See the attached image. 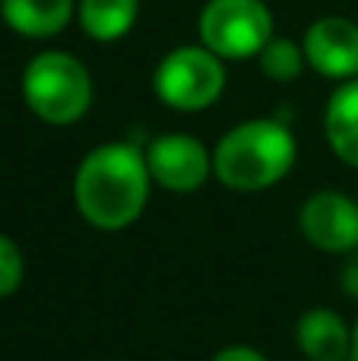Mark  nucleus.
I'll return each mask as SVG.
<instances>
[{"label": "nucleus", "instance_id": "nucleus-8", "mask_svg": "<svg viewBox=\"0 0 358 361\" xmlns=\"http://www.w3.org/2000/svg\"><path fill=\"white\" fill-rule=\"evenodd\" d=\"M302 231L314 247L330 254L358 250V203L346 193L321 190L302 206Z\"/></svg>", "mask_w": 358, "mask_h": 361}, {"label": "nucleus", "instance_id": "nucleus-13", "mask_svg": "<svg viewBox=\"0 0 358 361\" xmlns=\"http://www.w3.org/2000/svg\"><path fill=\"white\" fill-rule=\"evenodd\" d=\"M257 63L260 70H264L266 80L273 82H292L302 76L304 70V48L298 42H292V38H283V35H273L270 42H266V48L257 54Z\"/></svg>", "mask_w": 358, "mask_h": 361}, {"label": "nucleus", "instance_id": "nucleus-14", "mask_svg": "<svg viewBox=\"0 0 358 361\" xmlns=\"http://www.w3.org/2000/svg\"><path fill=\"white\" fill-rule=\"evenodd\" d=\"M25 263H23V250L13 244V238L0 235V298L13 295L23 282Z\"/></svg>", "mask_w": 358, "mask_h": 361}, {"label": "nucleus", "instance_id": "nucleus-10", "mask_svg": "<svg viewBox=\"0 0 358 361\" xmlns=\"http://www.w3.org/2000/svg\"><path fill=\"white\" fill-rule=\"evenodd\" d=\"M298 349L311 361H346L352 352V333L340 314L314 307L298 320Z\"/></svg>", "mask_w": 358, "mask_h": 361}, {"label": "nucleus", "instance_id": "nucleus-1", "mask_svg": "<svg viewBox=\"0 0 358 361\" xmlns=\"http://www.w3.org/2000/svg\"><path fill=\"white\" fill-rule=\"evenodd\" d=\"M146 152L133 143L95 146L73 178V200L82 219L95 228L118 231L137 222L149 200Z\"/></svg>", "mask_w": 358, "mask_h": 361}, {"label": "nucleus", "instance_id": "nucleus-6", "mask_svg": "<svg viewBox=\"0 0 358 361\" xmlns=\"http://www.w3.org/2000/svg\"><path fill=\"white\" fill-rule=\"evenodd\" d=\"M146 165L159 187L194 193L213 175V152L190 133H162L146 146Z\"/></svg>", "mask_w": 358, "mask_h": 361}, {"label": "nucleus", "instance_id": "nucleus-16", "mask_svg": "<svg viewBox=\"0 0 358 361\" xmlns=\"http://www.w3.org/2000/svg\"><path fill=\"white\" fill-rule=\"evenodd\" d=\"M213 361H266V358L260 352L247 349V345H232V349H222Z\"/></svg>", "mask_w": 358, "mask_h": 361}, {"label": "nucleus", "instance_id": "nucleus-17", "mask_svg": "<svg viewBox=\"0 0 358 361\" xmlns=\"http://www.w3.org/2000/svg\"><path fill=\"white\" fill-rule=\"evenodd\" d=\"M349 361H358V324H355V333H352V352H349Z\"/></svg>", "mask_w": 358, "mask_h": 361}, {"label": "nucleus", "instance_id": "nucleus-9", "mask_svg": "<svg viewBox=\"0 0 358 361\" xmlns=\"http://www.w3.org/2000/svg\"><path fill=\"white\" fill-rule=\"evenodd\" d=\"M76 0H0V19L23 38H54L73 23Z\"/></svg>", "mask_w": 358, "mask_h": 361}, {"label": "nucleus", "instance_id": "nucleus-3", "mask_svg": "<svg viewBox=\"0 0 358 361\" xmlns=\"http://www.w3.org/2000/svg\"><path fill=\"white\" fill-rule=\"evenodd\" d=\"M23 102L44 124L70 127L92 105V76L67 51H38L23 70Z\"/></svg>", "mask_w": 358, "mask_h": 361}, {"label": "nucleus", "instance_id": "nucleus-12", "mask_svg": "<svg viewBox=\"0 0 358 361\" xmlns=\"http://www.w3.org/2000/svg\"><path fill=\"white\" fill-rule=\"evenodd\" d=\"M140 0H76V23L92 42H118L137 25Z\"/></svg>", "mask_w": 358, "mask_h": 361}, {"label": "nucleus", "instance_id": "nucleus-2", "mask_svg": "<svg viewBox=\"0 0 358 361\" xmlns=\"http://www.w3.org/2000/svg\"><path fill=\"white\" fill-rule=\"evenodd\" d=\"M295 137L283 121H241L213 149V175L241 193L266 190L295 165Z\"/></svg>", "mask_w": 358, "mask_h": 361}, {"label": "nucleus", "instance_id": "nucleus-7", "mask_svg": "<svg viewBox=\"0 0 358 361\" xmlns=\"http://www.w3.org/2000/svg\"><path fill=\"white\" fill-rule=\"evenodd\" d=\"M304 61L323 80H358V23L346 16H321L302 38Z\"/></svg>", "mask_w": 358, "mask_h": 361}, {"label": "nucleus", "instance_id": "nucleus-4", "mask_svg": "<svg viewBox=\"0 0 358 361\" xmlns=\"http://www.w3.org/2000/svg\"><path fill=\"white\" fill-rule=\"evenodd\" d=\"M197 35L203 48L222 61H251L276 32L264 0H206L197 19Z\"/></svg>", "mask_w": 358, "mask_h": 361}, {"label": "nucleus", "instance_id": "nucleus-11", "mask_svg": "<svg viewBox=\"0 0 358 361\" xmlns=\"http://www.w3.org/2000/svg\"><path fill=\"white\" fill-rule=\"evenodd\" d=\"M327 143L346 165L358 169V80H349L330 95L323 111Z\"/></svg>", "mask_w": 358, "mask_h": 361}, {"label": "nucleus", "instance_id": "nucleus-5", "mask_svg": "<svg viewBox=\"0 0 358 361\" xmlns=\"http://www.w3.org/2000/svg\"><path fill=\"white\" fill-rule=\"evenodd\" d=\"M159 102L175 111H203L216 105L226 89V61L203 44L171 48L152 73Z\"/></svg>", "mask_w": 358, "mask_h": 361}, {"label": "nucleus", "instance_id": "nucleus-15", "mask_svg": "<svg viewBox=\"0 0 358 361\" xmlns=\"http://www.w3.org/2000/svg\"><path fill=\"white\" fill-rule=\"evenodd\" d=\"M340 282L349 298H358V250L346 260V267H342V273H340Z\"/></svg>", "mask_w": 358, "mask_h": 361}]
</instances>
